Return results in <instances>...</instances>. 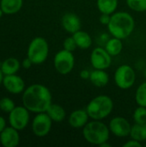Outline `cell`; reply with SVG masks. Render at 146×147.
Masks as SVG:
<instances>
[{
    "label": "cell",
    "instance_id": "obj_1",
    "mask_svg": "<svg viewBox=\"0 0 146 147\" xmlns=\"http://www.w3.org/2000/svg\"><path fill=\"white\" fill-rule=\"evenodd\" d=\"M50 90L43 84H34L22 92V105L32 113L46 112L52 103Z\"/></svg>",
    "mask_w": 146,
    "mask_h": 147
},
{
    "label": "cell",
    "instance_id": "obj_2",
    "mask_svg": "<svg viewBox=\"0 0 146 147\" xmlns=\"http://www.w3.org/2000/svg\"><path fill=\"white\" fill-rule=\"evenodd\" d=\"M107 28L111 36L123 40L133 34L135 28V20L126 11H116L111 15V19Z\"/></svg>",
    "mask_w": 146,
    "mask_h": 147
},
{
    "label": "cell",
    "instance_id": "obj_3",
    "mask_svg": "<svg viewBox=\"0 0 146 147\" xmlns=\"http://www.w3.org/2000/svg\"><path fill=\"white\" fill-rule=\"evenodd\" d=\"M110 130L108 125L102 121L91 120L83 127V139L91 145L100 146L108 142L110 137Z\"/></svg>",
    "mask_w": 146,
    "mask_h": 147
},
{
    "label": "cell",
    "instance_id": "obj_4",
    "mask_svg": "<svg viewBox=\"0 0 146 147\" xmlns=\"http://www.w3.org/2000/svg\"><path fill=\"white\" fill-rule=\"evenodd\" d=\"M114 106V102L109 96L99 95L90 100L85 109L91 120L102 121L111 115Z\"/></svg>",
    "mask_w": 146,
    "mask_h": 147
},
{
    "label": "cell",
    "instance_id": "obj_5",
    "mask_svg": "<svg viewBox=\"0 0 146 147\" xmlns=\"http://www.w3.org/2000/svg\"><path fill=\"white\" fill-rule=\"evenodd\" d=\"M49 54V45L43 37L34 38L28 45L27 57L31 59L34 65L44 63Z\"/></svg>",
    "mask_w": 146,
    "mask_h": 147
},
{
    "label": "cell",
    "instance_id": "obj_6",
    "mask_svg": "<svg viewBox=\"0 0 146 147\" xmlns=\"http://www.w3.org/2000/svg\"><path fill=\"white\" fill-rule=\"evenodd\" d=\"M114 81L120 90L131 89L136 82L135 70L129 65H121L114 71Z\"/></svg>",
    "mask_w": 146,
    "mask_h": 147
},
{
    "label": "cell",
    "instance_id": "obj_7",
    "mask_svg": "<svg viewBox=\"0 0 146 147\" xmlns=\"http://www.w3.org/2000/svg\"><path fill=\"white\" fill-rule=\"evenodd\" d=\"M53 65L56 71L61 75L71 73L75 65V57L72 52L62 49L59 51L53 58Z\"/></svg>",
    "mask_w": 146,
    "mask_h": 147
},
{
    "label": "cell",
    "instance_id": "obj_8",
    "mask_svg": "<svg viewBox=\"0 0 146 147\" xmlns=\"http://www.w3.org/2000/svg\"><path fill=\"white\" fill-rule=\"evenodd\" d=\"M29 112L30 111L23 105L15 107V109L9 113V125L18 131L25 129L30 120Z\"/></svg>",
    "mask_w": 146,
    "mask_h": 147
},
{
    "label": "cell",
    "instance_id": "obj_9",
    "mask_svg": "<svg viewBox=\"0 0 146 147\" xmlns=\"http://www.w3.org/2000/svg\"><path fill=\"white\" fill-rule=\"evenodd\" d=\"M52 122L53 121L46 112L36 114L32 121L33 134L39 138L46 137L51 132Z\"/></svg>",
    "mask_w": 146,
    "mask_h": 147
},
{
    "label": "cell",
    "instance_id": "obj_10",
    "mask_svg": "<svg viewBox=\"0 0 146 147\" xmlns=\"http://www.w3.org/2000/svg\"><path fill=\"white\" fill-rule=\"evenodd\" d=\"M89 60L94 69L107 70L112 64V56L108 53L105 47H96L92 50Z\"/></svg>",
    "mask_w": 146,
    "mask_h": 147
},
{
    "label": "cell",
    "instance_id": "obj_11",
    "mask_svg": "<svg viewBox=\"0 0 146 147\" xmlns=\"http://www.w3.org/2000/svg\"><path fill=\"white\" fill-rule=\"evenodd\" d=\"M132 126L130 121L123 116H115L108 123L111 134L117 138H126L130 136Z\"/></svg>",
    "mask_w": 146,
    "mask_h": 147
},
{
    "label": "cell",
    "instance_id": "obj_12",
    "mask_svg": "<svg viewBox=\"0 0 146 147\" xmlns=\"http://www.w3.org/2000/svg\"><path fill=\"white\" fill-rule=\"evenodd\" d=\"M3 85L10 94H21L25 90L24 80L16 74L5 75L3 79Z\"/></svg>",
    "mask_w": 146,
    "mask_h": 147
},
{
    "label": "cell",
    "instance_id": "obj_13",
    "mask_svg": "<svg viewBox=\"0 0 146 147\" xmlns=\"http://www.w3.org/2000/svg\"><path fill=\"white\" fill-rule=\"evenodd\" d=\"M19 131L10 127H6L0 134V143L3 147H15L20 143Z\"/></svg>",
    "mask_w": 146,
    "mask_h": 147
},
{
    "label": "cell",
    "instance_id": "obj_14",
    "mask_svg": "<svg viewBox=\"0 0 146 147\" xmlns=\"http://www.w3.org/2000/svg\"><path fill=\"white\" fill-rule=\"evenodd\" d=\"M61 25L64 30L67 33L73 34L81 29L82 22L79 16L74 13H65L61 19Z\"/></svg>",
    "mask_w": 146,
    "mask_h": 147
},
{
    "label": "cell",
    "instance_id": "obj_15",
    "mask_svg": "<svg viewBox=\"0 0 146 147\" xmlns=\"http://www.w3.org/2000/svg\"><path fill=\"white\" fill-rule=\"evenodd\" d=\"M89 116L86 111V109H79L72 111L69 117H68V123L70 127L75 129H80L83 128L89 121Z\"/></svg>",
    "mask_w": 146,
    "mask_h": 147
},
{
    "label": "cell",
    "instance_id": "obj_16",
    "mask_svg": "<svg viewBox=\"0 0 146 147\" xmlns=\"http://www.w3.org/2000/svg\"><path fill=\"white\" fill-rule=\"evenodd\" d=\"M89 80L94 86L97 88H103L109 82V75L106 70L94 69L90 71V77Z\"/></svg>",
    "mask_w": 146,
    "mask_h": 147
},
{
    "label": "cell",
    "instance_id": "obj_17",
    "mask_svg": "<svg viewBox=\"0 0 146 147\" xmlns=\"http://www.w3.org/2000/svg\"><path fill=\"white\" fill-rule=\"evenodd\" d=\"M77 48H80L82 50L89 49L92 46V38L89 35V33L83 31V30H78L77 32L74 33L72 34Z\"/></svg>",
    "mask_w": 146,
    "mask_h": 147
},
{
    "label": "cell",
    "instance_id": "obj_18",
    "mask_svg": "<svg viewBox=\"0 0 146 147\" xmlns=\"http://www.w3.org/2000/svg\"><path fill=\"white\" fill-rule=\"evenodd\" d=\"M21 66H22V64L20 63V61L16 58L11 57V58L6 59L2 63L0 69L2 72L3 73V75L5 76V75L15 74L20 70Z\"/></svg>",
    "mask_w": 146,
    "mask_h": 147
},
{
    "label": "cell",
    "instance_id": "obj_19",
    "mask_svg": "<svg viewBox=\"0 0 146 147\" xmlns=\"http://www.w3.org/2000/svg\"><path fill=\"white\" fill-rule=\"evenodd\" d=\"M53 122H62L66 116V112L65 109L57 103H52L46 112Z\"/></svg>",
    "mask_w": 146,
    "mask_h": 147
},
{
    "label": "cell",
    "instance_id": "obj_20",
    "mask_svg": "<svg viewBox=\"0 0 146 147\" xmlns=\"http://www.w3.org/2000/svg\"><path fill=\"white\" fill-rule=\"evenodd\" d=\"M23 5V0H1L0 8L7 15H12L19 12Z\"/></svg>",
    "mask_w": 146,
    "mask_h": 147
},
{
    "label": "cell",
    "instance_id": "obj_21",
    "mask_svg": "<svg viewBox=\"0 0 146 147\" xmlns=\"http://www.w3.org/2000/svg\"><path fill=\"white\" fill-rule=\"evenodd\" d=\"M104 47L112 57L118 56L119 54H120V53L123 50L122 40L112 36L104 44Z\"/></svg>",
    "mask_w": 146,
    "mask_h": 147
},
{
    "label": "cell",
    "instance_id": "obj_22",
    "mask_svg": "<svg viewBox=\"0 0 146 147\" xmlns=\"http://www.w3.org/2000/svg\"><path fill=\"white\" fill-rule=\"evenodd\" d=\"M119 0H96V7L101 14L112 15L116 12Z\"/></svg>",
    "mask_w": 146,
    "mask_h": 147
},
{
    "label": "cell",
    "instance_id": "obj_23",
    "mask_svg": "<svg viewBox=\"0 0 146 147\" xmlns=\"http://www.w3.org/2000/svg\"><path fill=\"white\" fill-rule=\"evenodd\" d=\"M131 139L135 140L140 143L146 141V123H134L132 126L130 136Z\"/></svg>",
    "mask_w": 146,
    "mask_h": 147
},
{
    "label": "cell",
    "instance_id": "obj_24",
    "mask_svg": "<svg viewBox=\"0 0 146 147\" xmlns=\"http://www.w3.org/2000/svg\"><path fill=\"white\" fill-rule=\"evenodd\" d=\"M134 98L138 106L146 107V82L140 84L138 86Z\"/></svg>",
    "mask_w": 146,
    "mask_h": 147
},
{
    "label": "cell",
    "instance_id": "obj_25",
    "mask_svg": "<svg viewBox=\"0 0 146 147\" xmlns=\"http://www.w3.org/2000/svg\"><path fill=\"white\" fill-rule=\"evenodd\" d=\"M129 9L135 12L146 11V0H126Z\"/></svg>",
    "mask_w": 146,
    "mask_h": 147
},
{
    "label": "cell",
    "instance_id": "obj_26",
    "mask_svg": "<svg viewBox=\"0 0 146 147\" xmlns=\"http://www.w3.org/2000/svg\"><path fill=\"white\" fill-rule=\"evenodd\" d=\"M134 123H146V107L138 106L133 115Z\"/></svg>",
    "mask_w": 146,
    "mask_h": 147
},
{
    "label": "cell",
    "instance_id": "obj_27",
    "mask_svg": "<svg viewBox=\"0 0 146 147\" xmlns=\"http://www.w3.org/2000/svg\"><path fill=\"white\" fill-rule=\"evenodd\" d=\"M15 105L9 97H3L0 99V109L5 113H9L15 109Z\"/></svg>",
    "mask_w": 146,
    "mask_h": 147
},
{
    "label": "cell",
    "instance_id": "obj_28",
    "mask_svg": "<svg viewBox=\"0 0 146 147\" xmlns=\"http://www.w3.org/2000/svg\"><path fill=\"white\" fill-rule=\"evenodd\" d=\"M63 47H64V49H65L67 51H70V52H72V53L77 48L76 41H75L72 35L65 39V40L63 42Z\"/></svg>",
    "mask_w": 146,
    "mask_h": 147
},
{
    "label": "cell",
    "instance_id": "obj_29",
    "mask_svg": "<svg viewBox=\"0 0 146 147\" xmlns=\"http://www.w3.org/2000/svg\"><path fill=\"white\" fill-rule=\"evenodd\" d=\"M110 19H111V15H108V14H101L100 18H99V21H100L101 24L105 25V26H108V24L110 22Z\"/></svg>",
    "mask_w": 146,
    "mask_h": 147
},
{
    "label": "cell",
    "instance_id": "obj_30",
    "mask_svg": "<svg viewBox=\"0 0 146 147\" xmlns=\"http://www.w3.org/2000/svg\"><path fill=\"white\" fill-rule=\"evenodd\" d=\"M124 147H142V143L131 139L130 140H127L126 143L123 144Z\"/></svg>",
    "mask_w": 146,
    "mask_h": 147
},
{
    "label": "cell",
    "instance_id": "obj_31",
    "mask_svg": "<svg viewBox=\"0 0 146 147\" xmlns=\"http://www.w3.org/2000/svg\"><path fill=\"white\" fill-rule=\"evenodd\" d=\"M79 76L83 80H89V77H90V71L87 70V69H83L80 71Z\"/></svg>",
    "mask_w": 146,
    "mask_h": 147
},
{
    "label": "cell",
    "instance_id": "obj_32",
    "mask_svg": "<svg viewBox=\"0 0 146 147\" xmlns=\"http://www.w3.org/2000/svg\"><path fill=\"white\" fill-rule=\"evenodd\" d=\"M33 65H34L33 62H32L31 59H30L29 58H28V57H27L25 59H23L22 62V66L24 69H29Z\"/></svg>",
    "mask_w": 146,
    "mask_h": 147
},
{
    "label": "cell",
    "instance_id": "obj_33",
    "mask_svg": "<svg viewBox=\"0 0 146 147\" xmlns=\"http://www.w3.org/2000/svg\"><path fill=\"white\" fill-rule=\"evenodd\" d=\"M5 127H6V121H5L4 118L0 115V134L4 130Z\"/></svg>",
    "mask_w": 146,
    "mask_h": 147
},
{
    "label": "cell",
    "instance_id": "obj_34",
    "mask_svg": "<svg viewBox=\"0 0 146 147\" xmlns=\"http://www.w3.org/2000/svg\"><path fill=\"white\" fill-rule=\"evenodd\" d=\"M3 77H4V75H3V73L2 72L1 69H0V85L3 84Z\"/></svg>",
    "mask_w": 146,
    "mask_h": 147
},
{
    "label": "cell",
    "instance_id": "obj_35",
    "mask_svg": "<svg viewBox=\"0 0 146 147\" xmlns=\"http://www.w3.org/2000/svg\"><path fill=\"white\" fill-rule=\"evenodd\" d=\"M111 146V145L108 143V142H105V143H103V144H102L100 147H110Z\"/></svg>",
    "mask_w": 146,
    "mask_h": 147
},
{
    "label": "cell",
    "instance_id": "obj_36",
    "mask_svg": "<svg viewBox=\"0 0 146 147\" xmlns=\"http://www.w3.org/2000/svg\"><path fill=\"white\" fill-rule=\"evenodd\" d=\"M3 12L2 9L0 8V19H1V17H2V16H3Z\"/></svg>",
    "mask_w": 146,
    "mask_h": 147
},
{
    "label": "cell",
    "instance_id": "obj_37",
    "mask_svg": "<svg viewBox=\"0 0 146 147\" xmlns=\"http://www.w3.org/2000/svg\"><path fill=\"white\" fill-rule=\"evenodd\" d=\"M145 78H146V69H145Z\"/></svg>",
    "mask_w": 146,
    "mask_h": 147
},
{
    "label": "cell",
    "instance_id": "obj_38",
    "mask_svg": "<svg viewBox=\"0 0 146 147\" xmlns=\"http://www.w3.org/2000/svg\"><path fill=\"white\" fill-rule=\"evenodd\" d=\"M145 146H146V143H145Z\"/></svg>",
    "mask_w": 146,
    "mask_h": 147
}]
</instances>
